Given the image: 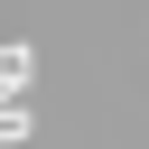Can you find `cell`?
<instances>
[{"label": "cell", "mask_w": 149, "mask_h": 149, "mask_svg": "<svg viewBox=\"0 0 149 149\" xmlns=\"http://www.w3.org/2000/svg\"><path fill=\"white\" fill-rule=\"evenodd\" d=\"M0 140H28V112H19V102L0 112Z\"/></svg>", "instance_id": "cell-1"}]
</instances>
